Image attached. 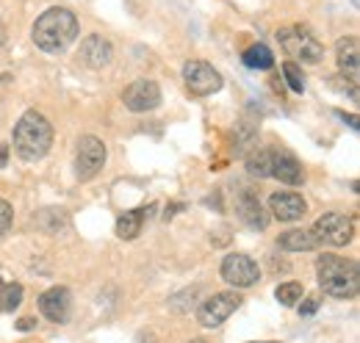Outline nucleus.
<instances>
[{
    "instance_id": "412c9836",
    "label": "nucleus",
    "mask_w": 360,
    "mask_h": 343,
    "mask_svg": "<svg viewBox=\"0 0 360 343\" xmlns=\"http://www.w3.org/2000/svg\"><path fill=\"white\" fill-rule=\"evenodd\" d=\"M22 302V285L17 283H0V313L17 310Z\"/></svg>"
},
{
    "instance_id": "f8f14e48",
    "label": "nucleus",
    "mask_w": 360,
    "mask_h": 343,
    "mask_svg": "<svg viewBox=\"0 0 360 343\" xmlns=\"http://www.w3.org/2000/svg\"><path fill=\"white\" fill-rule=\"evenodd\" d=\"M39 310H42V316H45L47 321L64 324V321L70 318V310H72V297H70V291L61 288V285L45 291V294L39 297Z\"/></svg>"
},
{
    "instance_id": "cd10ccee",
    "label": "nucleus",
    "mask_w": 360,
    "mask_h": 343,
    "mask_svg": "<svg viewBox=\"0 0 360 343\" xmlns=\"http://www.w3.org/2000/svg\"><path fill=\"white\" fill-rule=\"evenodd\" d=\"M178 211H183V205H169V208H167V214H164V219H172Z\"/></svg>"
},
{
    "instance_id": "423d86ee",
    "label": "nucleus",
    "mask_w": 360,
    "mask_h": 343,
    "mask_svg": "<svg viewBox=\"0 0 360 343\" xmlns=\"http://www.w3.org/2000/svg\"><path fill=\"white\" fill-rule=\"evenodd\" d=\"M105 167V144L97 136H81L78 153H75V177L81 183L94 180Z\"/></svg>"
},
{
    "instance_id": "39448f33",
    "label": "nucleus",
    "mask_w": 360,
    "mask_h": 343,
    "mask_svg": "<svg viewBox=\"0 0 360 343\" xmlns=\"http://www.w3.org/2000/svg\"><path fill=\"white\" fill-rule=\"evenodd\" d=\"M311 233H314V238L319 244H327V247H347V244L352 241L355 227H352V219H349V216L330 211V214L316 219Z\"/></svg>"
},
{
    "instance_id": "1a4fd4ad",
    "label": "nucleus",
    "mask_w": 360,
    "mask_h": 343,
    "mask_svg": "<svg viewBox=\"0 0 360 343\" xmlns=\"http://www.w3.org/2000/svg\"><path fill=\"white\" fill-rule=\"evenodd\" d=\"M238 304H241V297H238V294H233V291L214 294V297H208V299L200 304L197 318H200V324H202L205 330H214V327L225 324L227 318L236 313V307H238Z\"/></svg>"
},
{
    "instance_id": "7c9ffc66",
    "label": "nucleus",
    "mask_w": 360,
    "mask_h": 343,
    "mask_svg": "<svg viewBox=\"0 0 360 343\" xmlns=\"http://www.w3.org/2000/svg\"><path fill=\"white\" fill-rule=\"evenodd\" d=\"M269 343H274V341H269Z\"/></svg>"
},
{
    "instance_id": "4be33fe9",
    "label": "nucleus",
    "mask_w": 360,
    "mask_h": 343,
    "mask_svg": "<svg viewBox=\"0 0 360 343\" xmlns=\"http://www.w3.org/2000/svg\"><path fill=\"white\" fill-rule=\"evenodd\" d=\"M274 297L283 307H294L297 302L302 299V285L300 283H283V285H277Z\"/></svg>"
},
{
    "instance_id": "2eb2a0df",
    "label": "nucleus",
    "mask_w": 360,
    "mask_h": 343,
    "mask_svg": "<svg viewBox=\"0 0 360 343\" xmlns=\"http://www.w3.org/2000/svg\"><path fill=\"white\" fill-rule=\"evenodd\" d=\"M271 177H277L285 186H302L305 183V172L288 150H271Z\"/></svg>"
},
{
    "instance_id": "9b49d317",
    "label": "nucleus",
    "mask_w": 360,
    "mask_h": 343,
    "mask_svg": "<svg viewBox=\"0 0 360 343\" xmlns=\"http://www.w3.org/2000/svg\"><path fill=\"white\" fill-rule=\"evenodd\" d=\"M236 216L252 230H266V224H269V214L264 211V205L252 188H241L236 194Z\"/></svg>"
},
{
    "instance_id": "aec40b11",
    "label": "nucleus",
    "mask_w": 360,
    "mask_h": 343,
    "mask_svg": "<svg viewBox=\"0 0 360 343\" xmlns=\"http://www.w3.org/2000/svg\"><path fill=\"white\" fill-rule=\"evenodd\" d=\"M247 172L252 177H271V150H255L247 155Z\"/></svg>"
},
{
    "instance_id": "0eeeda50",
    "label": "nucleus",
    "mask_w": 360,
    "mask_h": 343,
    "mask_svg": "<svg viewBox=\"0 0 360 343\" xmlns=\"http://www.w3.org/2000/svg\"><path fill=\"white\" fill-rule=\"evenodd\" d=\"M183 81L194 97H208V94L219 91L225 84L219 70H214L208 61H186L183 64Z\"/></svg>"
},
{
    "instance_id": "f03ea898",
    "label": "nucleus",
    "mask_w": 360,
    "mask_h": 343,
    "mask_svg": "<svg viewBox=\"0 0 360 343\" xmlns=\"http://www.w3.org/2000/svg\"><path fill=\"white\" fill-rule=\"evenodd\" d=\"M319 285L333 299H355L360 291V268L355 260L338 255H321L316 260Z\"/></svg>"
},
{
    "instance_id": "6ab92c4d",
    "label": "nucleus",
    "mask_w": 360,
    "mask_h": 343,
    "mask_svg": "<svg viewBox=\"0 0 360 343\" xmlns=\"http://www.w3.org/2000/svg\"><path fill=\"white\" fill-rule=\"evenodd\" d=\"M241 61H244L250 70H271V67H274V56H271V50L266 44H252V47H247L244 56H241Z\"/></svg>"
},
{
    "instance_id": "5701e85b",
    "label": "nucleus",
    "mask_w": 360,
    "mask_h": 343,
    "mask_svg": "<svg viewBox=\"0 0 360 343\" xmlns=\"http://www.w3.org/2000/svg\"><path fill=\"white\" fill-rule=\"evenodd\" d=\"M283 75H285V84L291 86V91H297V94L305 91V75H302V70L294 61H285L283 64Z\"/></svg>"
},
{
    "instance_id": "20e7f679",
    "label": "nucleus",
    "mask_w": 360,
    "mask_h": 343,
    "mask_svg": "<svg viewBox=\"0 0 360 343\" xmlns=\"http://www.w3.org/2000/svg\"><path fill=\"white\" fill-rule=\"evenodd\" d=\"M277 42L285 50V56H294L302 64H319L324 58V44L311 34V28L305 25H294V28H280L277 31Z\"/></svg>"
},
{
    "instance_id": "f257e3e1",
    "label": "nucleus",
    "mask_w": 360,
    "mask_h": 343,
    "mask_svg": "<svg viewBox=\"0 0 360 343\" xmlns=\"http://www.w3.org/2000/svg\"><path fill=\"white\" fill-rule=\"evenodd\" d=\"M31 37H34L37 47L45 50V53H64L78 39V20L70 8L53 6L34 22Z\"/></svg>"
},
{
    "instance_id": "393cba45",
    "label": "nucleus",
    "mask_w": 360,
    "mask_h": 343,
    "mask_svg": "<svg viewBox=\"0 0 360 343\" xmlns=\"http://www.w3.org/2000/svg\"><path fill=\"white\" fill-rule=\"evenodd\" d=\"M319 304H321L319 297H308V299L300 304V313H302V316H314L316 310H319Z\"/></svg>"
},
{
    "instance_id": "c756f323",
    "label": "nucleus",
    "mask_w": 360,
    "mask_h": 343,
    "mask_svg": "<svg viewBox=\"0 0 360 343\" xmlns=\"http://www.w3.org/2000/svg\"><path fill=\"white\" fill-rule=\"evenodd\" d=\"M191 343H208V341H202V338H197V341H191Z\"/></svg>"
},
{
    "instance_id": "dca6fc26",
    "label": "nucleus",
    "mask_w": 360,
    "mask_h": 343,
    "mask_svg": "<svg viewBox=\"0 0 360 343\" xmlns=\"http://www.w3.org/2000/svg\"><path fill=\"white\" fill-rule=\"evenodd\" d=\"M335 61H338V70L344 72V78H349V84L358 86L360 75V44L358 37H344L335 44Z\"/></svg>"
},
{
    "instance_id": "9d476101",
    "label": "nucleus",
    "mask_w": 360,
    "mask_h": 343,
    "mask_svg": "<svg viewBox=\"0 0 360 343\" xmlns=\"http://www.w3.org/2000/svg\"><path fill=\"white\" fill-rule=\"evenodd\" d=\"M122 103L128 111L134 114H147V111H155L161 105V89L155 81H147V78H139L134 84L122 91Z\"/></svg>"
},
{
    "instance_id": "b1692460",
    "label": "nucleus",
    "mask_w": 360,
    "mask_h": 343,
    "mask_svg": "<svg viewBox=\"0 0 360 343\" xmlns=\"http://www.w3.org/2000/svg\"><path fill=\"white\" fill-rule=\"evenodd\" d=\"M11 219H14V211L6 200H0V235H6L11 230Z\"/></svg>"
},
{
    "instance_id": "6e6552de",
    "label": "nucleus",
    "mask_w": 360,
    "mask_h": 343,
    "mask_svg": "<svg viewBox=\"0 0 360 343\" xmlns=\"http://www.w3.org/2000/svg\"><path fill=\"white\" fill-rule=\"evenodd\" d=\"M222 280L233 288H252L261 280L258 263L244 252H230L222 260Z\"/></svg>"
},
{
    "instance_id": "a878e982",
    "label": "nucleus",
    "mask_w": 360,
    "mask_h": 343,
    "mask_svg": "<svg viewBox=\"0 0 360 343\" xmlns=\"http://www.w3.org/2000/svg\"><path fill=\"white\" fill-rule=\"evenodd\" d=\"M14 327H17V330H22V332H28V330H34V327H37V321H34V318H20Z\"/></svg>"
},
{
    "instance_id": "c85d7f7f",
    "label": "nucleus",
    "mask_w": 360,
    "mask_h": 343,
    "mask_svg": "<svg viewBox=\"0 0 360 343\" xmlns=\"http://www.w3.org/2000/svg\"><path fill=\"white\" fill-rule=\"evenodd\" d=\"M6 47V25H3V20H0V50Z\"/></svg>"
},
{
    "instance_id": "a211bd4d",
    "label": "nucleus",
    "mask_w": 360,
    "mask_h": 343,
    "mask_svg": "<svg viewBox=\"0 0 360 343\" xmlns=\"http://www.w3.org/2000/svg\"><path fill=\"white\" fill-rule=\"evenodd\" d=\"M144 219H147V208L125 211V214L117 219V235L122 241H134L136 235L141 233V227H144Z\"/></svg>"
},
{
    "instance_id": "f3484780",
    "label": "nucleus",
    "mask_w": 360,
    "mask_h": 343,
    "mask_svg": "<svg viewBox=\"0 0 360 343\" xmlns=\"http://www.w3.org/2000/svg\"><path fill=\"white\" fill-rule=\"evenodd\" d=\"M277 247L283 252H311V250L319 247V241L314 238L311 230H288V233H283L277 238Z\"/></svg>"
},
{
    "instance_id": "4468645a",
    "label": "nucleus",
    "mask_w": 360,
    "mask_h": 343,
    "mask_svg": "<svg viewBox=\"0 0 360 343\" xmlns=\"http://www.w3.org/2000/svg\"><path fill=\"white\" fill-rule=\"evenodd\" d=\"M269 211L280 221H297L308 214V202L294 191H277V194H271Z\"/></svg>"
},
{
    "instance_id": "ddd939ff",
    "label": "nucleus",
    "mask_w": 360,
    "mask_h": 343,
    "mask_svg": "<svg viewBox=\"0 0 360 343\" xmlns=\"http://www.w3.org/2000/svg\"><path fill=\"white\" fill-rule=\"evenodd\" d=\"M111 56H114V47L108 39H103L100 34H91L81 42V50H78V61L89 70H103L111 64Z\"/></svg>"
},
{
    "instance_id": "bb28decb",
    "label": "nucleus",
    "mask_w": 360,
    "mask_h": 343,
    "mask_svg": "<svg viewBox=\"0 0 360 343\" xmlns=\"http://www.w3.org/2000/svg\"><path fill=\"white\" fill-rule=\"evenodd\" d=\"M6 161H8V147H6V144H0V169L6 167Z\"/></svg>"
},
{
    "instance_id": "7ed1b4c3",
    "label": "nucleus",
    "mask_w": 360,
    "mask_h": 343,
    "mask_svg": "<svg viewBox=\"0 0 360 343\" xmlns=\"http://www.w3.org/2000/svg\"><path fill=\"white\" fill-rule=\"evenodd\" d=\"M53 144V125L45 114L25 111L14 125V153L22 161H42Z\"/></svg>"
}]
</instances>
